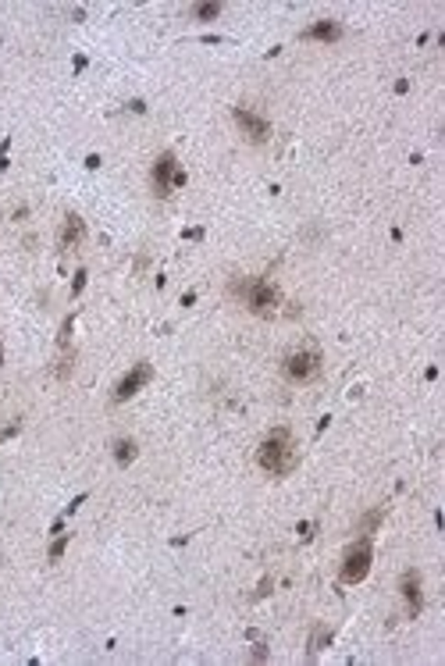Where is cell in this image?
I'll return each mask as SVG.
<instances>
[{"label": "cell", "mask_w": 445, "mask_h": 666, "mask_svg": "<svg viewBox=\"0 0 445 666\" xmlns=\"http://www.w3.org/2000/svg\"><path fill=\"white\" fill-rule=\"evenodd\" d=\"M257 463L260 471H267L271 478H285L296 467V442L289 435V428H275L257 449Z\"/></svg>", "instance_id": "1"}, {"label": "cell", "mask_w": 445, "mask_h": 666, "mask_svg": "<svg viewBox=\"0 0 445 666\" xmlns=\"http://www.w3.org/2000/svg\"><path fill=\"white\" fill-rule=\"evenodd\" d=\"M231 293L242 296L246 310H253L257 317H275L278 303H281L278 285L264 282V278H246V282H236V285H231Z\"/></svg>", "instance_id": "2"}, {"label": "cell", "mask_w": 445, "mask_h": 666, "mask_svg": "<svg viewBox=\"0 0 445 666\" xmlns=\"http://www.w3.org/2000/svg\"><path fill=\"white\" fill-rule=\"evenodd\" d=\"M281 371H285L289 382L307 385V382H314V378L320 374V353L317 349H292L289 356L281 360Z\"/></svg>", "instance_id": "3"}, {"label": "cell", "mask_w": 445, "mask_h": 666, "mask_svg": "<svg viewBox=\"0 0 445 666\" xmlns=\"http://www.w3.org/2000/svg\"><path fill=\"white\" fill-rule=\"evenodd\" d=\"M370 560H374V545L370 538H360L346 549V560H342V581L346 584H360L367 574H370Z\"/></svg>", "instance_id": "4"}, {"label": "cell", "mask_w": 445, "mask_h": 666, "mask_svg": "<svg viewBox=\"0 0 445 666\" xmlns=\"http://www.w3.org/2000/svg\"><path fill=\"white\" fill-rule=\"evenodd\" d=\"M182 182H186V175L178 171L175 157L171 153L157 157V164H153V189H157V196H171V189L182 186Z\"/></svg>", "instance_id": "5"}, {"label": "cell", "mask_w": 445, "mask_h": 666, "mask_svg": "<svg viewBox=\"0 0 445 666\" xmlns=\"http://www.w3.org/2000/svg\"><path fill=\"white\" fill-rule=\"evenodd\" d=\"M236 125L242 129V136L249 143H267V139H271V121L260 118L257 111H249V107H236Z\"/></svg>", "instance_id": "6"}, {"label": "cell", "mask_w": 445, "mask_h": 666, "mask_svg": "<svg viewBox=\"0 0 445 666\" xmlns=\"http://www.w3.org/2000/svg\"><path fill=\"white\" fill-rule=\"evenodd\" d=\"M150 378H153V367H150V364H136V367H132V371H129V374H125L121 382H118V388H114V403L132 399V395H136L142 385H147Z\"/></svg>", "instance_id": "7"}, {"label": "cell", "mask_w": 445, "mask_h": 666, "mask_svg": "<svg viewBox=\"0 0 445 666\" xmlns=\"http://www.w3.org/2000/svg\"><path fill=\"white\" fill-rule=\"evenodd\" d=\"M399 588H403V599H406V613H409V617H417V613H420V606H424L420 574H417V570H406V574H403V581H399Z\"/></svg>", "instance_id": "8"}, {"label": "cell", "mask_w": 445, "mask_h": 666, "mask_svg": "<svg viewBox=\"0 0 445 666\" xmlns=\"http://www.w3.org/2000/svg\"><path fill=\"white\" fill-rule=\"evenodd\" d=\"M82 239H86V221L79 218V214H68L64 225H61V249H75Z\"/></svg>", "instance_id": "9"}, {"label": "cell", "mask_w": 445, "mask_h": 666, "mask_svg": "<svg viewBox=\"0 0 445 666\" xmlns=\"http://www.w3.org/2000/svg\"><path fill=\"white\" fill-rule=\"evenodd\" d=\"M338 36H342V25L331 22V18H325V22H317V25H310L307 32H303V40H325V43H331V40H338Z\"/></svg>", "instance_id": "10"}, {"label": "cell", "mask_w": 445, "mask_h": 666, "mask_svg": "<svg viewBox=\"0 0 445 666\" xmlns=\"http://www.w3.org/2000/svg\"><path fill=\"white\" fill-rule=\"evenodd\" d=\"M114 460H118V463H132V460H136V442H132V439H121V442L114 445Z\"/></svg>", "instance_id": "11"}, {"label": "cell", "mask_w": 445, "mask_h": 666, "mask_svg": "<svg viewBox=\"0 0 445 666\" xmlns=\"http://www.w3.org/2000/svg\"><path fill=\"white\" fill-rule=\"evenodd\" d=\"M221 14V4H196L192 8V18H218Z\"/></svg>", "instance_id": "12"}, {"label": "cell", "mask_w": 445, "mask_h": 666, "mask_svg": "<svg viewBox=\"0 0 445 666\" xmlns=\"http://www.w3.org/2000/svg\"><path fill=\"white\" fill-rule=\"evenodd\" d=\"M328 638H331L328 631H317V634H314V641H310V652H320V645H325Z\"/></svg>", "instance_id": "13"}, {"label": "cell", "mask_w": 445, "mask_h": 666, "mask_svg": "<svg viewBox=\"0 0 445 666\" xmlns=\"http://www.w3.org/2000/svg\"><path fill=\"white\" fill-rule=\"evenodd\" d=\"M64 545H68V538H58V542L50 545V560H58V556L64 552Z\"/></svg>", "instance_id": "14"}]
</instances>
